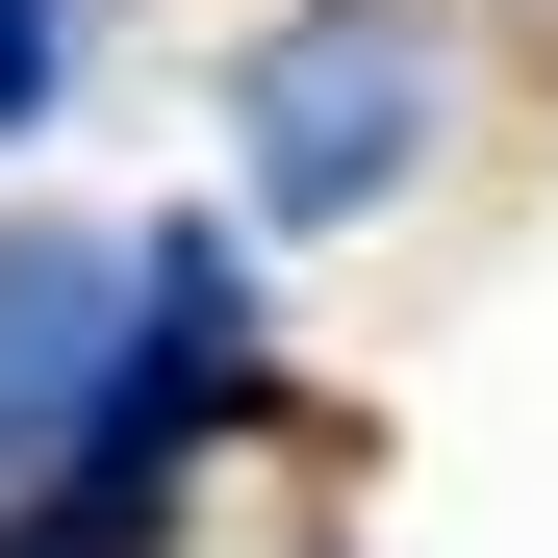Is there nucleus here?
<instances>
[{
  "mask_svg": "<svg viewBox=\"0 0 558 558\" xmlns=\"http://www.w3.org/2000/svg\"><path fill=\"white\" fill-rule=\"evenodd\" d=\"M407 153H432V51H407V26H279V51H254V204H279V229L407 204Z\"/></svg>",
  "mask_w": 558,
  "mask_h": 558,
  "instance_id": "obj_1",
  "label": "nucleus"
},
{
  "mask_svg": "<svg viewBox=\"0 0 558 558\" xmlns=\"http://www.w3.org/2000/svg\"><path fill=\"white\" fill-rule=\"evenodd\" d=\"M128 355V254L102 229H0V457H51Z\"/></svg>",
  "mask_w": 558,
  "mask_h": 558,
  "instance_id": "obj_2",
  "label": "nucleus"
},
{
  "mask_svg": "<svg viewBox=\"0 0 558 558\" xmlns=\"http://www.w3.org/2000/svg\"><path fill=\"white\" fill-rule=\"evenodd\" d=\"M153 457H178V432H128V407H76V457L26 483V533H0V558H153Z\"/></svg>",
  "mask_w": 558,
  "mask_h": 558,
  "instance_id": "obj_3",
  "label": "nucleus"
},
{
  "mask_svg": "<svg viewBox=\"0 0 558 558\" xmlns=\"http://www.w3.org/2000/svg\"><path fill=\"white\" fill-rule=\"evenodd\" d=\"M51 51H76V0H0V128L51 102Z\"/></svg>",
  "mask_w": 558,
  "mask_h": 558,
  "instance_id": "obj_4",
  "label": "nucleus"
}]
</instances>
